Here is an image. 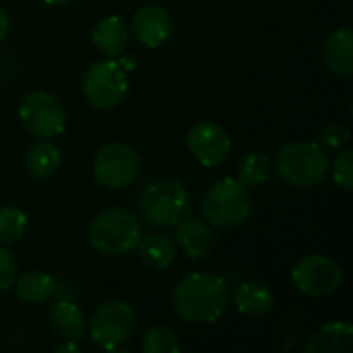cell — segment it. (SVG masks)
<instances>
[{"mask_svg": "<svg viewBox=\"0 0 353 353\" xmlns=\"http://www.w3.org/2000/svg\"><path fill=\"white\" fill-rule=\"evenodd\" d=\"M230 304V288L225 279L207 273H192L178 281L172 294L174 310L188 323H217Z\"/></svg>", "mask_w": 353, "mask_h": 353, "instance_id": "obj_1", "label": "cell"}, {"mask_svg": "<svg viewBox=\"0 0 353 353\" xmlns=\"http://www.w3.org/2000/svg\"><path fill=\"white\" fill-rule=\"evenodd\" d=\"M141 219L159 230L176 228L192 213V199L186 186L176 178H159L149 182L137 201Z\"/></svg>", "mask_w": 353, "mask_h": 353, "instance_id": "obj_2", "label": "cell"}, {"mask_svg": "<svg viewBox=\"0 0 353 353\" xmlns=\"http://www.w3.org/2000/svg\"><path fill=\"white\" fill-rule=\"evenodd\" d=\"M201 211L211 228H236L244 223L252 213L250 188L236 178L217 180L207 188L201 201Z\"/></svg>", "mask_w": 353, "mask_h": 353, "instance_id": "obj_3", "label": "cell"}, {"mask_svg": "<svg viewBox=\"0 0 353 353\" xmlns=\"http://www.w3.org/2000/svg\"><path fill=\"white\" fill-rule=\"evenodd\" d=\"M89 244L105 256H122L137 248L141 240L139 217L126 209L114 207L101 211L89 225Z\"/></svg>", "mask_w": 353, "mask_h": 353, "instance_id": "obj_4", "label": "cell"}, {"mask_svg": "<svg viewBox=\"0 0 353 353\" xmlns=\"http://www.w3.org/2000/svg\"><path fill=\"white\" fill-rule=\"evenodd\" d=\"M275 170L290 186L312 188L325 180L329 172V157L319 143H290L277 153Z\"/></svg>", "mask_w": 353, "mask_h": 353, "instance_id": "obj_5", "label": "cell"}, {"mask_svg": "<svg viewBox=\"0 0 353 353\" xmlns=\"http://www.w3.org/2000/svg\"><path fill=\"white\" fill-rule=\"evenodd\" d=\"M137 329L134 310L122 300L101 302L89 321V337L101 350H118L130 341Z\"/></svg>", "mask_w": 353, "mask_h": 353, "instance_id": "obj_6", "label": "cell"}, {"mask_svg": "<svg viewBox=\"0 0 353 353\" xmlns=\"http://www.w3.org/2000/svg\"><path fill=\"white\" fill-rule=\"evenodd\" d=\"M141 172V159L137 151L126 143H108L103 145L93 159L95 180L110 188L120 190L134 184Z\"/></svg>", "mask_w": 353, "mask_h": 353, "instance_id": "obj_7", "label": "cell"}, {"mask_svg": "<svg viewBox=\"0 0 353 353\" xmlns=\"http://www.w3.org/2000/svg\"><path fill=\"white\" fill-rule=\"evenodd\" d=\"M23 126L37 139H54L64 132L66 112L60 99L48 91H31L19 105Z\"/></svg>", "mask_w": 353, "mask_h": 353, "instance_id": "obj_8", "label": "cell"}, {"mask_svg": "<svg viewBox=\"0 0 353 353\" xmlns=\"http://www.w3.org/2000/svg\"><path fill=\"white\" fill-rule=\"evenodd\" d=\"M126 87V70L114 60H99L91 64L83 77V93L89 103L99 110L116 108L122 101Z\"/></svg>", "mask_w": 353, "mask_h": 353, "instance_id": "obj_9", "label": "cell"}, {"mask_svg": "<svg viewBox=\"0 0 353 353\" xmlns=\"http://www.w3.org/2000/svg\"><path fill=\"white\" fill-rule=\"evenodd\" d=\"M292 281L300 294L323 298L339 290L343 281V271L337 261L323 254H310L296 263V267L292 269Z\"/></svg>", "mask_w": 353, "mask_h": 353, "instance_id": "obj_10", "label": "cell"}, {"mask_svg": "<svg viewBox=\"0 0 353 353\" xmlns=\"http://www.w3.org/2000/svg\"><path fill=\"white\" fill-rule=\"evenodd\" d=\"M188 151L192 157L205 165V168H215L223 163L232 151V139L230 134L215 122H196L186 137Z\"/></svg>", "mask_w": 353, "mask_h": 353, "instance_id": "obj_11", "label": "cell"}, {"mask_svg": "<svg viewBox=\"0 0 353 353\" xmlns=\"http://www.w3.org/2000/svg\"><path fill=\"white\" fill-rule=\"evenodd\" d=\"M132 31L137 35V39L145 46V48H159L163 46L172 31H174V23H172V14L155 4H147L143 8H139L132 17Z\"/></svg>", "mask_w": 353, "mask_h": 353, "instance_id": "obj_12", "label": "cell"}, {"mask_svg": "<svg viewBox=\"0 0 353 353\" xmlns=\"http://www.w3.org/2000/svg\"><path fill=\"white\" fill-rule=\"evenodd\" d=\"M176 246L188 256V259H205L211 254L215 246V234L213 228L194 217H184L176 225Z\"/></svg>", "mask_w": 353, "mask_h": 353, "instance_id": "obj_13", "label": "cell"}, {"mask_svg": "<svg viewBox=\"0 0 353 353\" xmlns=\"http://www.w3.org/2000/svg\"><path fill=\"white\" fill-rule=\"evenodd\" d=\"M234 306L246 316H265L273 310L275 298L267 283L263 281H242L234 288Z\"/></svg>", "mask_w": 353, "mask_h": 353, "instance_id": "obj_14", "label": "cell"}, {"mask_svg": "<svg viewBox=\"0 0 353 353\" xmlns=\"http://www.w3.org/2000/svg\"><path fill=\"white\" fill-rule=\"evenodd\" d=\"M50 329L64 341H81L87 333L85 316L81 308L72 302H56L48 314Z\"/></svg>", "mask_w": 353, "mask_h": 353, "instance_id": "obj_15", "label": "cell"}, {"mask_svg": "<svg viewBox=\"0 0 353 353\" xmlns=\"http://www.w3.org/2000/svg\"><path fill=\"white\" fill-rule=\"evenodd\" d=\"M323 56L327 66L339 74L350 77L353 72V33L350 29L333 31L323 46Z\"/></svg>", "mask_w": 353, "mask_h": 353, "instance_id": "obj_16", "label": "cell"}, {"mask_svg": "<svg viewBox=\"0 0 353 353\" xmlns=\"http://www.w3.org/2000/svg\"><path fill=\"white\" fill-rule=\"evenodd\" d=\"M353 350V327L350 323H329L314 333L304 347L306 353H345Z\"/></svg>", "mask_w": 353, "mask_h": 353, "instance_id": "obj_17", "label": "cell"}, {"mask_svg": "<svg viewBox=\"0 0 353 353\" xmlns=\"http://www.w3.org/2000/svg\"><path fill=\"white\" fill-rule=\"evenodd\" d=\"M91 39L105 56H120L128 48L130 33L120 17H105L95 25Z\"/></svg>", "mask_w": 353, "mask_h": 353, "instance_id": "obj_18", "label": "cell"}, {"mask_svg": "<svg viewBox=\"0 0 353 353\" xmlns=\"http://www.w3.org/2000/svg\"><path fill=\"white\" fill-rule=\"evenodd\" d=\"M139 252V259L155 269V271H161V269H168L174 261H176V242L165 236V234H149V236H141L137 248Z\"/></svg>", "mask_w": 353, "mask_h": 353, "instance_id": "obj_19", "label": "cell"}, {"mask_svg": "<svg viewBox=\"0 0 353 353\" xmlns=\"http://www.w3.org/2000/svg\"><path fill=\"white\" fill-rule=\"evenodd\" d=\"M25 163L35 180H50L60 170V151L54 143L41 139L29 147Z\"/></svg>", "mask_w": 353, "mask_h": 353, "instance_id": "obj_20", "label": "cell"}, {"mask_svg": "<svg viewBox=\"0 0 353 353\" xmlns=\"http://www.w3.org/2000/svg\"><path fill=\"white\" fill-rule=\"evenodd\" d=\"M12 285L19 300L27 304H39L56 292V281L43 271H27L17 277Z\"/></svg>", "mask_w": 353, "mask_h": 353, "instance_id": "obj_21", "label": "cell"}, {"mask_svg": "<svg viewBox=\"0 0 353 353\" xmlns=\"http://www.w3.org/2000/svg\"><path fill=\"white\" fill-rule=\"evenodd\" d=\"M269 174H271V159L265 153H248L238 168V180L248 188H256L265 184L269 180Z\"/></svg>", "mask_w": 353, "mask_h": 353, "instance_id": "obj_22", "label": "cell"}, {"mask_svg": "<svg viewBox=\"0 0 353 353\" xmlns=\"http://www.w3.org/2000/svg\"><path fill=\"white\" fill-rule=\"evenodd\" d=\"M27 230V215L12 205L0 207V244L17 242Z\"/></svg>", "mask_w": 353, "mask_h": 353, "instance_id": "obj_23", "label": "cell"}, {"mask_svg": "<svg viewBox=\"0 0 353 353\" xmlns=\"http://www.w3.org/2000/svg\"><path fill=\"white\" fill-rule=\"evenodd\" d=\"M180 343L174 331L165 325H153L145 333L143 352L145 353H180Z\"/></svg>", "mask_w": 353, "mask_h": 353, "instance_id": "obj_24", "label": "cell"}, {"mask_svg": "<svg viewBox=\"0 0 353 353\" xmlns=\"http://www.w3.org/2000/svg\"><path fill=\"white\" fill-rule=\"evenodd\" d=\"M347 143H350V130L339 122H331L319 132V145L323 149H341Z\"/></svg>", "mask_w": 353, "mask_h": 353, "instance_id": "obj_25", "label": "cell"}, {"mask_svg": "<svg viewBox=\"0 0 353 353\" xmlns=\"http://www.w3.org/2000/svg\"><path fill=\"white\" fill-rule=\"evenodd\" d=\"M333 178L335 182L343 188V190H352L353 188V151H343L337 155L335 163H333Z\"/></svg>", "mask_w": 353, "mask_h": 353, "instance_id": "obj_26", "label": "cell"}, {"mask_svg": "<svg viewBox=\"0 0 353 353\" xmlns=\"http://www.w3.org/2000/svg\"><path fill=\"white\" fill-rule=\"evenodd\" d=\"M17 279V263L6 248H0V294L12 288Z\"/></svg>", "mask_w": 353, "mask_h": 353, "instance_id": "obj_27", "label": "cell"}, {"mask_svg": "<svg viewBox=\"0 0 353 353\" xmlns=\"http://www.w3.org/2000/svg\"><path fill=\"white\" fill-rule=\"evenodd\" d=\"M8 27H10V19H8L6 10L0 6V41L6 37V33H8Z\"/></svg>", "mask_w": 353, "mask_h": 353, "instance_id": "obj_28", "label": "cell"}, {"mask_svg": "<svg viewBox=\"0 0 353 353\" xmlns=\"http://www.w3.org/2000/svg\"><path fill=\"white\" fill-rule=\"evenodd\" d=\"M56 352H79V345H77V341H68L66 345L56 347Z\"/></svg>", "mask_w": 353, "mask_h": 353, "instance_id": "obj_29", "label": "cell"}, {"mask_svg": "<svg viewBox=\"0 0 353 353\" xmlns=\"http://www.w3.org/2000/svg\"><path fill=\"white\" fill-rule=\"evenodd\" d=\"M46 4H70L72 0H43Z\"/></svg>", "mask_w": 353, "mask_h": 353, "instance_id": "obj_30", "label": "cell"}]
</instances>
